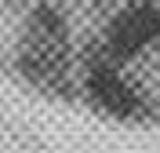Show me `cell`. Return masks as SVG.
I'll return each mask as SVG.
<instances>
[{"instance_id": "cell-4", "label": "cell", "mask_w": 160, "mask_h": 153, "mask_svg": "<svg viewBox=\"0 0 160 153\" xmlns=\"http://www.w3.org/2000/svg\"><path fill=\"white\" fill-rule=\"evenodd\" d=\"M0 153H8V150H0Z\"/></svg>"}, {"instance_id": "cell-2", "label": "cell", "mask_w": 160, "mask_h": 153, "mask_svg": "<svg viewBox=\"0 0 160 153\" xmlns=\"http://www.w3.org/2000/svg\"><path fill=\"white\" fill-rule=\"evenodd\" d=\"M80 91L91 110H98L102 117H113V120H142L149 113V99L138 91V84L124 73L120 62L106 59L102 51L95 62H88Z\"/></svg>"}, {"instance_id": "cell-1", "label": "cell", "mask_w": 160, "mask_h": 153, "mask_svg": "<svg viewBox=\"0 0 160 153\" xmlns=\"http://www.w3.org/2000/svg\"><path fill=\"white\" fill-rule=\"evenodd\" d=\"M73 62V33L69 22L55 4H37L26 15L15 44L18 77L40 91H58L69 77Z\"/></svg>"}, {"instance_id": "cell-3", "label": "cell", "mask_w": 160, "mask_h": 153, "mask_svg": "<svg viewBox=\"0 0 160 153\" xmlns=\"http://www.w3.org/2000/svg\"><path fill=\"white\" fill-rule=\"evenodd\" d=\"M160 44V0H131L117 11L102 33V55L120 66L135 62Z\"/></svg>"}]
</instances>
